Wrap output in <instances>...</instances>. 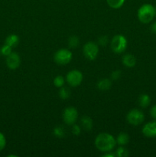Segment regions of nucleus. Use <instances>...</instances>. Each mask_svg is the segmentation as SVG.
I'll list each match as a JSON object with an SVG mask.
<instances>
[{"label":"nucleus","instance_id":"obj_23","mask_svg":"<svg viewBox=\"0 0 156 157\" xmlns=\"http://www.w3.org/2000/svg\"><path fill=\"white\" fill-rule=\"evenodd\" d=\"M12 47L10 46L7 45V44H5L4 46H2L1 48V52H2V55H6V56H8L9 55H10L12 53Z\"/></svg>","mask_w":156,"mask_h":157},{"label":"nucleus","instance_id":"obj_11","mask_svg":"<svg viewBox=\"0 0 156 157\" xmlns=\"http://www.w3.org/2000/svg\"><path fill=\"white\" fill-rule=\"evenodd\" d=\"M122 63L125 67H133L136 64V59L131 54H126L122 57Z\"/></svg>","mask_w":156,"mask_h":157},{"label":"nucleus","instance_id":"obj_9","mask_svg":"<svg viewBox=\"0 0 156 157\" xmlns=\"http://www.w3.org/2000/svg\"><path fill=\"white\" fill-rule=\"evenodd\" d=\"M21 64V59L20 57L16 52H12L10 55H9L6 58V64L8 67L11 70H15L18 68Z\"/></svg>","mask_w":156,"mask_h":157},{"label":"nucleus","instance_id":"obj_26","mask_svg":"<svg viewBox=\"0 0 156 157\" xmlns=\"http://www.w3.org/2000/svg\"><path fill=\"white\" fill-rule=\"evenodd\" d=\"M98 41L101 46H106L108 43V38H107V36H102L99 38Z\"/></svg>","mask_w":156,"mask_h":157},{"label":"nucleus","instance_id":"obj_24","mask_svg":"<svg viewBox=\"0 0 156 157\" xmlns=\"http://www.w3.org/2000/svg\"><path fill=\"white\" fill-rule=\"evenodd\" d=\"M6 145V139L4 135L2 133H0V151L5 148Z\"/></svg>","mask_w":156,"mask_h":157},{"label":"nucleus","instance_id":"obj_20","mask_svg":"<svg viewBox=\"0 0 156 157\" xmlns=\"http://www.w3.org/2000/svg\"><path fill=\"white\" fill-rule=\"evenodd\" d=\"M79 38L76 36H71L68 40V45L71 48H76L79 45Z\"/></svg>","mask_w":156,"mask_h":157},{"label":"nucleus","instance_id":"obj_2","mask_svg":"<svg viewBox=\"0 0 156 157\" xmlns=\"http://www.w3.org/2000/svg\"><path fill=\"white\" fill-rule=\"evenodd\" d=\"M138 18L143 24H148L153 20L154 15V7L151 4H144L138 10Z\"/></svg>","mask_w":156,"mask_h":157},{"label":"nucleus","instance_id":"obj_4","mask_svg":"<svg viewBox=\"0 0 156 157\" xmlns=\"http://www.w3.org/2000/svg\"><path fill=\"white\" fill-rule=\"evenodd\" d=\"M72 57L73 55L70 50L62 48L57 51L54 56V60L59 65H65L71 61Z\"/></svg>","mask_w":156,"mask_h":157},{"label":"nucleus","instance_id":"obj_31","mask_svg":"<svg viewBox=\"0 0 156 157\" xmlns=\"http://www.w3.org/2000/svg\"><path fill=\"white\" fill-rule=\"evenodd\" d=\"M154 15H156V8H154Z\"/></svg>","mask_w":156,"mask_h":157},{"label":"nucleus","instance_id":"obj_25","mask_svg":"<svg viewBox=\"0 0 156 157\" xmlns=\"http://www.w3.org/2000/svg\"><path fill=\"white\" fill-rule=\"evenodd\" d=\"M120 76H121V71L119 70L114 71H113V73L111 74L112 80H114V81L119 79V78H120Z\"/></svg>","mask_w":156,"mask_h":157},{"label":"nucleus","instance_id":"obj_28","mask_svg":"<svg viewBox=\"0 0 156 157\" xmlns=\"http://www.w3.org/2000/svg\"><path fill=\"white\" fill-rule=\"evenodd\" d=\"M150 114L153 119L156 120V105H154L150 110Z\"/></svg>","mask_w":156,"mask_h":157},{"label":"nucleus","instance_id":"obj_30","mask_svg":"<svg viewBox=\"0 0 156 157\" xmlns=\"http://www.w3.org/2000/svg\"><path fill=\"white\" fill-rule=\"evenodd\" d=\"M151 30L152 31V32H154V34H156V21L153 23L151 26Z\"/></svg>","mask_w":156,"mask_h":157},{"label":"nucleus","instance_id":"obj_1","mask_svg":"<svg viewBox=\"0 0 156 157\" xmlns=\"http://www.w3.org/2000/svg\"><path fill=\"white\" fill-rule=\"evenodd\" d=\"M116 145V140L113 135L107 133H99L95 139V146L102 153L112 152Z\"/></svg>","mask_w":156,"mask_h":157},{"label":"nucleus","instance_id":"obj_29","mask_svg":"<svg viewBox=\"0 0 156 157\" xmlns=\"http://www.w3.org/2000/svg\"><path fill=\"white\" fill-rule=\"evenodd\" d=\"M102 156H104V157H115V156H116V154H115V153H110V152H108V153H105V154L102 155Z\"/></svg>","mask_w":156,"mask_h":157},{"label":"nucleus","instance_id":"obj_10","mask_svg":"<svg viewBox=\"0 0 156 157\" xmlns=\"http://www.w3.org/2000/svg\"><path fill=\"white\" fill-rule=\"evenodd\" d=\"M142 133L147 137H156V121L147 123L142 128Z\"/></svg>","mask_w":156,"mask_h":157},{"label":"nucleus","instance_id":"obj_22","mask_svg":"<svg viewBox=\"0 0 156 157\" xmlns=\"http://www.w3.org/2000/svg\"><path fill=\"white\" fill-rule=\"evenodd\" d=\"M54 134L56 137L63 138L64 136V130L61 126H58L54 129Z\"/></svg>","mask_w":156,"mask_h":157},{"label":"nucleus","instance_id":"obj_19","mask_svg":"<svg viewBox=\"0 0 156 157\" xmlns=\"http://www.w3.org/2000/svg\"><path fill=\"white\" fill-rule=\"evenodd\" d=\"M64 83H65V79L61 75H58L54 79V84L55 87H59V88H61L64 85Z\"/></svg>","mask_w":156,"mask_h":157},{"label":"nucleus","instance_id":"obj_8","mask_svg":"<svg viewBox=\"0 0 156 157\" xmlns=\"http://www.w3.org/2000/svg\"><path fill=\"white\" fill-rule=\"evenodd\" d=\"M78 117V111L75 107H67L63 112V120L67 125H73Z\"/></svg>","mask_w":156,"mask_h":157},{"label":"nucleus","instance_id":"obj_12","mask_svg":"<svg viewBox=\"0 0 156 157\" xmlns=\"http://www.w3.org/2000/svg\"><path fill=\"white\" fill-rule=\"evenodd\" d=\"M81 126L83 128L87 131H90L93 128V121L91 118L88 116H84L81 118L80 121Z\"/></svg>","mask_w":156,"mask_h":157},{"label":"nucleus","instance_id":"obj_21","mask_svg":"<svg viewBox=\"0 0 156 157\" xmlns=\"http://www.w3.org/2000/svg\"><path fill=\"white\" fill-rule=\"evenodd\" d=\"M115 154H116V156L117 157H125L128 156L127 149H125V147H123L122 146H120V147H119V148L117 149V150H116Z\"/></svg>","mask_w":156,"mask_h":157},{"label":"nucleus","instance_id":"obj_15","mask_svg":"<svg viewBox=\"0 0 156 157\" xmlns=\"http://www.w3.org/2000/svg\"><path fill=\"white\" fill-rule=\"evenodd\" d=\"M151 103V98L146 94H141L139 98V104L140 107H148Z\"/></svg>","mask_w":156,"mask_h":157},{"label":"nucleus","instance_id":"obj_13","mask_svg":"<svg viewBox=\"0 0 156 157\" xmlns=\"http://www.w3.org/2000/svg\"><path fill=\"white\" fill-rule=\"evenodd\" d=\"M18 43H19V38H18V35L12 34V35H9V36L6 38V43H5V44L10 46V47L12 48H15L18 45Z\"/></svg>","mask_w":156,"mask_h":157},{"label":"nucleus","instance_id":"obj_6","mask_svg":"<svg viewBox=\"0 0 156 157\" xmlns=\"http://www.w3.org/2000/svg\"><path fill=\"white\" fill-rule=\"evenodd\" d=\"M83 52L84 56L90 61L96 59L99 53V48L96 43L93 41H89L83 48Z\"/></svg>","mask_w":156,"mask_h":157},{"label":"nucleus","instance_id":"obj_27","mask_svg":"<svg viewBox=\"0 0 156 157\" xmlns=\"http://www.w3.org/2000/svg\"><path fill=\"white\" fill-rule=\"evenodd\" d=\"M81 132V129L80 127H79L78 125H73V127H72V133H73L76 136H78V135L80 134Z\"/></svg>","mask_w":156,"mask_h":157},{"label":"nucleus","instance_id":"obj_17","mask_svg":"<svg viewBox=\"0 0 156 157\" xmlns=\"http://www.w3.org/2000/svg\"><path fill=\"white\" fill-rule=\"evenodd\" d=\"M107 4L112 9H119L123 6L125 0H106Z\"/></svg>","mask_w":156,"mask_h":157},{"label":"nucleus","instance_id":"obj_18","mask_svg":"<svg viewBox=\"0 0 156 157\" xmlns=\"http://www.w3.org/2000/svg\"><path fill=\"white\" fill-rule=\"evenodd\" d=\"M59 96L63 100L67 99L70 96V90H69V88L63 86L62 87H61L59 90Z\"/></svg>","mask_w":156,"mask_h":157},{"label":"nucleus","instance_id":"obj_16","mask_svg":"<svg viewBox=\"0 0 156 157\" xmlns=\"http://www.w3.org/2000/svg\"><path fill=\"white\" fill-rule=\"evenodd\" d=\"M116 144L119 146H125L129 141V136L125 133H120L116 139Z\"/></svg>","mask_w":156,"mask_h":157},{"label":"nucleus","instance_id":"obj_3","mask_svg":"<svg viewBox=\"0 0 156 157\" xmlns=\"http://www.w3.org/2000/svg\"><path fill=\"white\" fill-rule=\"evenodd\" d=\"M127 39L122 35H116L111 41V48L116 54H121L125 51L127 48Z\"/></svg>","mask_w":156,"mask_h":157},{"label":"nucleus","instance_id":"obj_7","mask_svg":"<svg viewBox=\"0 0 156 157\" xmlns=\"http://www.w3.org/2000/svg\"><path fill=\"white\" fill-rule=\"evenodd\" d=\"M83 74L78 70H72L67 73L66 80L67 84L71 87H77L83 81Z\"/></svg>","mask_w":156,"mask_h":157},{"label":"nucleus","instance_id":"obj_5","mask_svg":"<svg viewBox=\"0 0 156 157\" xmlns=\"http://www.w3.org/2000/svg\"><path fill=\"white\" fill-rule=\"evenodd\" d=\"M126 120L128 124L133 126H138L142 124L145 120V115L141 110L138 109H133L128 113Z\"/></svg>","mask_w":156,"mask_h":157},{"label":"nucleus","instance_id":"obj_14","mask_svg":"<svg viewBox=\"0 0 156 157\" xmlns=\"http://www.w3.org/2000/svg\"><path fill=\"white\" fill-rule=\"evenodd\" d=\"M112 82L110 79H108V78H104V79L100 80L97 84L98 88L100 90H103V91L110 90Z\"/></svg>","mask_w":156,"mask_h":157}]
</instances>
